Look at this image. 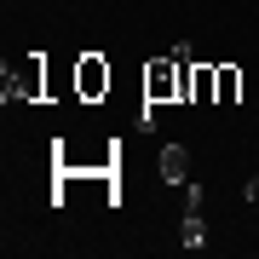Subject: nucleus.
<instances>
[{
  "instance_id": "obj_5",
  "label": "nucleus",
  "mask_w": 259,
  "mask_h": 259,
  "mask_svg": "<svg viewBox=\"0 0 259 259\" xmlns=\"http://www.w3.org/2000/svg\"><path fill=\"white\" fill-rule=\"evenodd\" d=\"M213 93H219L213 64H196V69H190V104H213Z\"/></svg>"
},
{
  "instance_id": "obj_8",
  "label": "nucleus",
  "mask_w": 259,
  "mask_h": 259,
  "mask_svg": "<svg viewBox=\"0 0 259 259\" xmlns=\"http://www.w3.org/2000/svg\"><path fill=\"white\" fill-rule=\"evenodd\" d=\"M179 202H185V213H202V202H207L202 179H190V185H179Z\"/></svg>"
},
{
  "instance_id": "obj_2",
  "label": "nucleus",
  "mask_w": 259,
  "mask_h": 259,
  "mask_svg": "<svg viewBox=\"0 0 259 259\" xmlns=\"http://www.w3.org/2000/svg\"><path fill=\"white\" fill-rule=\"evenodd\" d=\"M110 81H115V69L104 64V52H81V58H75V98H81V104L110 98Z\"/></svg>"
},
{
  "instance_id": "obj_7",
  "label": "nucleus",
  "mask_w": 259,
  "mask_h": 259,
  "mask_svg": "<svg viewBox=\"0 0 259 259\" xmlns=\"http://www.w3.org/2000/svg\"><path fill=\"white\" fill-rule=\"evenodd\" d=\"M179 248H190V253L207 248V225H202V213H185V219H179Z\"/></svg>"
},
{
  "instance_id": "obj_6",
  "label": "nucleus",
  "mask_w": 259,
  "mask_h": 259,
  "mask_svg": "<svg viewBox=\"0 0 259 259\" xmlns=\"http://www.w3.org/2000/svg\"><path fill=\"white\" fill-rule=\"evenodd\" d=\"M213 75H219L213 104H236V98H242V69H236V64H213Z\"/></svg>"
},
{
  "instance_id": "obj_1",
  "label": "nucleus",
  "mask_w": 259,
  "mask_h": 259,
  "mask_svg": "<svg viewBox=\"0 0 259 259\" xmlns=\"http://www.w3.org/2000/svg\"><path fill=\"white\" fill-rule=\"evenodd\" d=\"M47 52H29L23 58V64L18 69H0V98H6V104H47Z\"/></svg>"
},
{
  "instance_id": "obj_3",
  "label": "nucleus",
  "mask_w": 259,
  "mask_h": 259,
  "mask_svg": "<svg viewBox=\"0 0 259 259\" xmlns=\"http://www.w3.org/2000/svg\"><path fill=\"white\" fill-rule=\"evenodd\" d=\"M144 98L150 104L185 98V64H173V58H150V64H144Z\"/></svg>"
},
{
  "instance_id": "obj_4",
  "label": "nucleus",
  "mask_w": 259,
  "mask_h": 259,
  "mask_svg": "<svg viewBox=\"0 0 259 259\" xmlns=\"http://www.w3.org/2000/svg\"><path fill=\"white\" fill-rule=\"evenodd\" d=\"M156 173H161V185H173V190L190 185V150H185V144H167L161 161H156Z\"/></svg>"
},
{
  "instance_id": "obj_9",
  "label": "nucleus",
  "mask_w": 259,
  "mask_h": 259,
  "mask_svg": "<svg viewBox=\"0 0 259 259\" xmlns=\"http://www.w3.org/2000/svg\"><path fill=\"white\" fill-rule=\"evenodd\" d=\"M242 202H259V173L248 179V185H242Z\"/></svg>"
}]
</instances>
